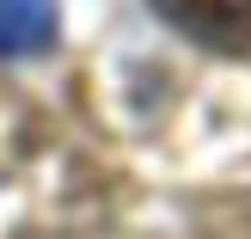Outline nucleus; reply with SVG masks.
I'll return each instance as SVG.
<instances>
[{"label":"nucleus","mask_w":251,"mask_h":239,"mask_svg":"<svg viewBox=\"0 0 251 239\" xmlns=\"http://www.w3.org/2000/svg\"><path fill=\"white\" fill-rule=\"evenodd\" d=\"M61 31L55 0H0V55H37Z\"/></svg>","instance_id":"f03ea898"},{"label":"nucleus","mask_w":251,"mask_h":239,"mask_svg":"<svg viewBox=\"0 0 251 239\" xmlns=\"http://www.w3.org/2000/svg\"><path fill=\"white\" fill-rule=\"evenodd\" d=\"M153 12L208 55H251V0H153Z\"/></svg>","instance_id":"f257e3e1"}]
</instances>
